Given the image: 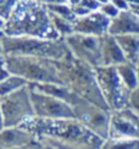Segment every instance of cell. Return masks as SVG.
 <instances>
[{
    "label": "cell",
    "mask_w": 139,
    "mask_h": 149,
    "mask_svg": "<svg viewBox=\"0 0 139 149\" xmlns=\"http://www.w3.org/2000/svg\"><path fill=\"white\" fill-rule=\"evenodd\" d=\"M21 126L33 133L35 141L54 149H99L104 139L76 117L40 119L33 116Z\"/></svg>",
    "instance_id": "6da1fadb"
},
{
    "label": "cell",
    "mask_w": 139,
    "mask_h": 149,
    "mask_svg": "<svg viewBox=\"0 0 139 149\" xmlns=\"http://www.w3.org/2000/svg\"><path fill=\"white\" fill-rule=\"evenodd\" d=\"M5 34L37 37L43 39H64L53 26L47 4L38 0H17L6 20Z\"/></svg>",
    "instance_id": "7a4b0ae2"
},
{
    "label": "cell",
    "mask_w": 139,
    "mask_h": 149,
    "mask_svg": "<svg viewBox=\"0 0 139 149\" xmlns=\"http://www.w3.org/2000/svg\"><path fill=\"white\" fill-rule=\"evenodd\" d=\"M61 82L77 95L110 110L106 105L95 78L94 69L68 53L61 60H55Z\"/></svg>",
    "instance_id": "3957f363"
},
{
    "label": "cell",
    "mask_w": 139,
    "mask_h": 149,
    "mask_svg": "<svg viewBox=\"0 0 139 149\" xmlns=\"http://www.w3.org/2000/svg\"><path fill=\"white\" fill-rule=\"evenodd\" d=\"M0 42L5 56L22 55L61 60L68 53L65 39H43L37 37H14L5 34L0 38Z\"/></svg>",
    "instance_id": "277c9868"
},
{
    "label": "cell",
    "mask_w": 139,
    "mask_h": 149,
    "mask_svg": "<svg viewBox=\"0 0 139 149\" xmlns=\"http://www.w3.org/2000/svg\"><path fill=\"white\" fill-rule=\"evenodd\" d=\"M5 67L9 73L23 78L26 82H28V84L62 83L56 63L51 59L10 55V56H5Z\"/></svg>",
    "instance_id": "5b68a950"
},
{
    "label": "cell",
    "mask_w": 139,
    "mask_h": 149,
    "mask_svg": "<svg viewBox=\"0 0 139 149\" xmlns=\"http://www.w3.org/2000/svg\"><path fill=\"white\" fill-rule=\"evenodd\" d=\"M101 95L110 111L128 107L131 89L123 83L116 66H98L94 69Z\"/></svg>",
    "instance_id": "8992f818"
},
{
    "label": "cell",
    "mask_w": 139,
    "mask_h": 149,
    "mask_svg": "<svg viewBox=\"0 0 139 149\" xmlns=\"http://www.w3.org/2000/svg\"><path fill=\"white\" fill-rule=\"evenodd\" d=\"M68 104L74 113V117L103 139L109 136V123L111 111L94 104L73 93Z\"/></svg>",
    "instance_id": "52a82bcc"
},
{
    "label": "cell",
    "mask_w": 139,
    "mask_h": 149,
    "mask_svg": "<svg viewBox=\"0 0 139 149\" xmlns=\"http://www.w3.org/2000/svg\"><path fill=\"white\" fill-rule=\"evenodd\" d=\"M0 109L4 116L5 127L22 125L34 116L29 84L0 98Z\"/></svg>",
    "instance_id": "ba28073f"
},
{
    "label": "cell",
    "mask_w": 139,
    "mask_h": 149,
    "mask_svg": "<svg viewBox=\"0 0 139 149\" xmlns=\"http://www.w3.org/2000/svg\"><path fill=\"white\" fill-rule=\"evenodd\" d=\"M103 37L72 33L65 38V43L73 56L95 69L103 66Z\"/></svg>",
    "instance_id": "9c48e42d"
},
{
    "label": "cell",
    "mask_w": 139,
    "mask_h": 149,
    "mask_svg": "<svg viewBox=\"0 0 139 149\" xmlns=\"http://www.w3.org/2000/svg\"><path fill=\"white\" fill-rule=\"evenodd\" d=\"M34 116L40 119H71L74 113L71 105L65 100L39 92L29 86Z\"/></svg>",
    "instance_id": "30bf717a"
},
{
    "label": "cell",
    "mask_w": 139,
    "mask_h": 149,
    "mask_svg": "<svg viewBox=\"0 0 139 149\" xmlns=\"http://www.w3.org/2000/svg\"><path fill=\"white\" fill-rule=\"evenodd\" d=\"M107 138H139V116L131 108L112 110Z\"/></svg>",
    "instance_id": "8fae6325"
},
{
    "label": "cell",
    "mask_w": 139,
    "mask_h": 149,
    "mask_svg": "<svg viewBox=\"0 0 139 149\" xmlns=\"http://www.w3.org/2000/svg\"><path fill=\"white\" fill-rule=\"evenodd\" d=\"M110 22L111 18L106 17L99 10L92 11L85 16L76 18V21L73 22L74 33L103 37L109 33Z\"/></svg>",
    "instance_id": "7c38bea8"
},
{
    "label": "cell",
    "mask_w": 139,
    "mask_h": 149,
    "mask_svg": "<svg viewBox=\"0 0 139 149\" xmlns=\"http://www.w3.org/2000/svg\"><path fill=\"white\" fill-rule=\"evenodd\" d=\"M35 141L33 133L21 125L4 127L0 131V148L15 149Z\"/></svg>",
    "instance_id": "4fadbf2b"
},
{
    "label": "cell",
    "mask_w": 139,
    "mask_h": 149,
    "mask_svg": "<svg viewBox=\"0 0 139 149\" xmlns=\"http://www.w3.org/2000/svg\"><path fill=\"white\" fill-rule=\"evenodd\" d=\"M109 34L117 37L124 34H139V18L131 12L121 11L112 18L109 26Z\"/></svg>",
    "instance_id": "5bb4252c"
},
{
    "label": "cell",
    "mask_w": 139,
    "mask_h": 149,
    "mask_svg": "<svg viewBox=\"0 0 139 149\" xmlns=\"http://www.w3.org/2000/svg\"><path fill=\"white\" fill-rule=\"evenodd\" d=\"M103 65L106 66H117L123 63H127L121 47L118 45L116 38L111 34H105L103 37Z\"/></svg>",
    "instance_id": "9a60e30c"
},
{
    "label": "cell",
    "mask_w": 139,
    "mask_h": 149,
    "mask_svg": "<svg viewBox=\"0 0 139 149\" xmlns=\"http://www.w3.org/2000/svg\"><path fill=\"white\" fill-rule=\"evenodd\" d=\"M115 38L128 63L137 65L139 60V34H124Z\"/></svg>",
    "instance_id": "2e32d148"
},
{
    "label": "cell",
    "mask_w": 139,
    "mask_h": 149,
    "mask_svg": "<svg viewBox=\"0 0 139 149\" xmlns=\"http://www.w3.org/2000/svg\"><path fill=\"white\" fill-rule=\"evenodd\" d=\"M117 72L120 74V77L123 81V83L128 87L131 91H133L134 88L139 86L138 84V73H137V65L131 64V63H123L121 65L116 66Z\"/></svg>",
    "instance_id": "e0dca14e"
},
{
    "label": "cell",
    "mask_w": 139,
    "mask_h": 149,
    "mask_svg": "<svg viewBox=\"0 0 139 149\" xmlns=\"http://www.w3.org/2000/svg\"><path fill=\"white\" fill-rule=\"evenodd\" d=\"M28 82H26L23 78L16 76V74L9 73L6 77L0 79V98L4 95H8L14 91L22 88V87L27 86Z\"/></svg>",
    "instance_id": "ac0fdd59"
},
{
    "label": "cell",
    "mask_w": 139,
    "mask_h": 149,
    "mask_svg": "<svg viewBox=\"0 0 139 149\" xmlns=\"http://www.w3.org/2000/svg\"><path fill=\"white\" fill-rule=\"evenodd\" d=\"M99 149H139V138H106Z\"/></svg>",
    "instance_id": "d6986e66"
},
{
    "label": "cell",
    "mask_w": 139,
    "mask_h": 149,
    "mask_svg": "<svg viewBox=\"0 0 139 149\" xmlns=\"http://www.w3.org/2000/svg\"><path fill=\"white\" fill-rule=\"evenodd\" d=\"M50 18H51V22H53V26L54 28L56 29V32L59 33V36L61 38H66L67 36L74 33V27H73V22L66 20L64 17H60L58 15L53 14V12H50Z\"/></svg>",
    "instance_id": "ffe728a7"
},
{
    "label": "cell",
    "mask_w": 139,
    "mask_h": 149,
    "mask_svg": "<svg viewBox=\"0 0 139 149\" xmlns=\"http://www.w3.org/2000/svg\"><path fill=\"white\" fill-rule=\"evenodd\" d=\"M16 1L17 0H0V17L8 20Z\"/></svg>",
    "instance_id": "44dd1931"
},
{
    "label": "cell",
    "mask_w": 139,
    "mask_h": 149,
    "mask_svg": "<svg viewBox=\"0 0 139 149\" xmlns=\"http://www.w3.org/2000/svg\"><path fill=\"white\" fill-rule=\"evenodd\" d=\"M100 12H103V14L106 16V17H109V18H115L118 14H120V10L116 8L113 4H109V3H106V4H103L101 6H100V9H99Z\"/></svg>",
    "instance_id": "7402d4cb"
},
{
    "label": "cell",
    "mask_w": 139,
    "mask_h": 149,
    "mask_svg": "<svg viewBox=\"0 0 139 149\" xmlns=\"http://www.w3.org/2000/svg\"><path fill=\"white\" fill-rule=\"evenodd\" d=\"M128 108H131L139 116V86L131 92L129 100H128Z\"/></svg>",
    "instance_id": "603a6c76"
},
{
    "label": "cell",
    "mask_w": 139,
    "mask_h": 149,
    "mask_svg": "<svg viewBox=\"0 0 139 149\" xmlns=\"http://www.w3.org/2000/svg\"><path fill=\"white\" fill-rule=\"evenodd\" d=\"M15 149H44V146L42 143H39L38 141H33L28 144H24L22 147H18V148H15Z\"/></svg>",
    "instance_id": "cb8c5ba5"
},
{
    "label": "cell",
    "mask_w": 139,
    "mask_h": 149,
    "mask_svg": "<svg viewBox=\"0 0 139 149\" xmlns=\"http://www.w3.org/2000/svg\"><path fill=\"white\" fill-rule=\"evenodd\" d=\"M8 74L9 72L5 67V56H4V54H0V79L6 77Z\"/></svg>",
    "instance_id": "d4e9b609"
},
{
    "label": "cell",
    "mask_w": 139,
    "mask_h": 149,
    "mask_svg": "<svg viewBox=\"0 0 139 149\" xmlns=\"http://www.w3.org/2000/svg\"><path fill=\"white\" fill-rule=\"evenodd\" d=\"M112 4L116 6L120 11H127L129 9L128 4L124 1V0H112Z\"/></svg>",
    "instance_id": "484cf974"
},
{
    "label": "cell",
    "mask_w": 139,
    "mask_h": 149,
    "mask_svg": "<svg viewBox=\"0 0 139 149\" xmlns=\"http://www.w3.org/2000/svg\"><path fill=\"white\" fill-rule=\"evenodd\" d=\"M68 0H44L47 4H66Z\"/></svg>",
    "instance_id": "4316f807"
},
{
    "label": "cell",
    "mask_w": 139,
    "mask_h": 149,
    "mask_svg": "<svg viewBox=\"0 0 139 149\" xmlns=\"http://www.w3.org/2000/svg\"><path fill=\"white\" fill-rule=\"evenodd\" d=\"M5 127V122H4V116H3V113H1V109H0V131Z\"/></svg>",
    "instance_id": "83f0119b"
},
{
    "label": "cell",
    "mask_w": 139,
    "mask_h": 149,
    "mask_svg": "<svg viewBox=\"0 0 139 149\" xmlns=\"http://www.w3.org/2000/svg\"><path fill=\"white\" fill-rule=\"evenodd\" d=\"M137 73H138V84H139V67L137 66Z\"/></svg>",
    "instance_id": "f1b7e54d"
},
{
    "label": "cell",
    "mask_w": 139,
    "mask_h": 149,
    "mask_svg": "<svg viewBox=\"0 0 139 149\" xmlns=\"http://www.w3.org/2000/svg\"><path fill=\"white\" fill-rule=\"evenodd\" d=\"M0 54H3V48H1V42H0Z\"/></svg>",
    "instance_id": "f546056e"
},
{
    "label": "cell",
    "mask_w": 139,
    "mask_h": 149,
    "mask_svg": "<svg viewBox=\"0 0 139 149\" xmlns=\"http://www.w3.org/2000/svg\"><path fill=\"white\" fill-rule=\"evenodd\" d=\"M44 149H54V148H50V147H44Z\"/></svg>",
    "instance_id": "4dcf8cb0"
},
{
    "label": "cell",
    "mask_w": 139,
    "mask_h": 149,
    "mask_svg": "<svg viewBox=\"0 0 139 149\" xmlns=\"http://www.w3.org/2000/svg\"><path fill=\"white\" fill-rule=\"evenodd\" d=\"M38 1H42V3H44V0H38Z\"/></svg>",
    "instance_id": "1f68e13d"
},
{
    "label": "cell",
    "mask_w": 139,
    "mask_h": 149,
    "mask_svg": "<svg viewBox=\"0 0 139 149\" xmlns=\"http://www.w3.org/2000/svg\"><path fill=\"white\" fill-rule=\"evenodd\" d=\"M137 66H138V67H139V60H138V64H137Z\"/></svg>",
    "instance_id": "d6a6232c"
},
{
    "label": "cell",
    "mask_w": 139,
    "mask_h": 149,
    "mask_svg": "<svg viewBox=\"0 0 139 149\" xmlns=\"http://www.w3.org/2000/svg\"><path fill=\"white\" fill-rule=\"evenodd\" d=\"M0 149H3V148H0Z\"/></svg>",
    "instance_id": "836d02e7"
}]
</instances>
